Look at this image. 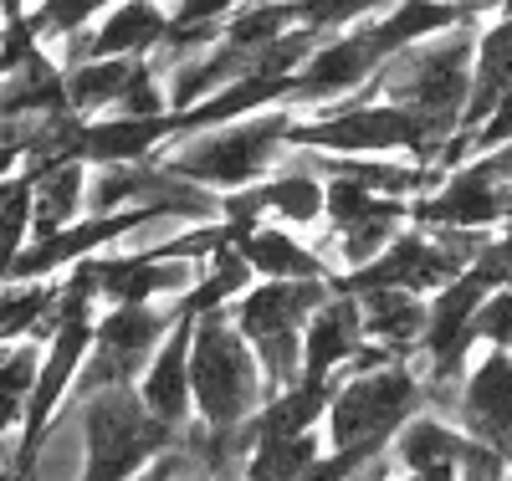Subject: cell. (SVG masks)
Instances as JSON below:
<instances>
[{
    "label": "cell",
    "mask_w": 512,
    "mask_h": 481,
    "mask_svg": "<svg viewBox=\"0 0 512 481\" xmlns=\"http://www.w3.org/2000/svg\"><path fill=\"white\" fill-rule=\"evenodd\" d=\"M139 57H82L67 72V108L77 118H98V113H113L118 93H123V82L128 72H134Z\"/></svg>",
    "instance_id": "obj_20"
},
{
    "label": "cell",
    "mask_w": 512,
    "mask_h": 481,
    "mask_svg": "<svg viewBox=\"0 0 512 481\" xmlns=\"http://www.w3.org/2000/svg\"><path fill=\"white\" fill-rule=\"evenodd\" d=\"M256 195H262V210L282 226H297V231L323 226V169L313 164L308 149L287 144V164L267 169V180H256Z\"/></svg>",
    "instance_id": "obj_14"
},
{
    "label": "cell",
    "mask_w": 512,
    "mask_h": 481,
    "mask_svg": "<svg viewBox=\"0 0 512 481\" xmlns=\"http://www.w3.org/2000/svg\"><path fill=\"white\" fill-rule=\"evenodd\" d=\"M477 31H482V16L415 41V47L395 52L390 62L374 72V82L364 87V93L410 108L415 118L431 123L441 139H451L461 128V113H466V93H472Z\"/></svg>",
    "instance_id": "obj_1"
},
{
    "label": "cell",
    "mask_w": 512,
    "mask_h": 481,
    "mask_svg": "<svg viewBox=\"0 0 512 481\" xmlns=\"http://www.w3.org/2000/svg\"><path fill=\"white\" fill-rule=\"evenodd\" d=\"M175 481H210V476H205V471L195 466V456H190V461L180 466V476H175Z\"/></svg>",
    "instance_id": "obj_28"
},
{
    "label": "cell",
    "mask_w": 512,
    "mask_h": 481,
    "mask_svg": "<svg viewBox=\"0 0 512 481\" xmlns=\"http://www.w3.org/2000/svg\"><path fill=\"white\" fill-rule=\"evenodd\" d=\"M287 144L318 149V154H410L415 164H436L446 139L410 108H400L390 98L354 93L349 103H333V108L297 118Z\"/></svg>",
    "instance_id": "obj_3"
},
{
    "label": "cell",
    "mask_w": 512,
    "mask_h": 481,
    "mask_svg": "<svg viewBox=\"0 0 512 481\" xmlns=\"http://www.w3.org/2000/svg\"><path fill=\"white\" fill-rule=\"evenodd\" d=\"M26 6H31V0H0V21H6V16H26Z\"/></svg>",
    "instance_id": "obj_27"
},
{
    "label": "cell",
    "mask_w": 512,
    "mask_h": 481,
    "mask_svg": "<svg viewBox=\"0 0 512 481\" xmlns=\"http://www.w3.org/2000/svg\"><path fill=\"white\" fill-rule=\"evenodd\" d=\"M31 174V241L52 236L88 215V164L82 159H41Z\"/></svg>",
    "instance_id": "obj_15"
},
{
    "label": "cell",
    "mask_w": 512,
    "mask_h": 481,
    "mask_svg": "<svg viewBox=\"0 0 512 481\" xmlns=\"http://www.w3.org/2000/svg\"><path fill=\"white\" fill-rule=\"evenodd\" d=\"M175 139V113L164 118H128V113H98L77 128V159L82 164H144Z\"/></svg>",
    "instance_id": "obj_12"
},
{
    "label": "cell",
    "mask_w": 512,
    "mask_h": 481,
    "mask_svg": "<svg viewBox=\"0 0 512 481\" xmlns=\"http://www.w3.org/2000/svg\"><path fill=\"white\" fill-rule=\"evenodd\" d=\"M11 72V47H6V21H0V77Z\"/></svg>",
    "instance_id": "obj_29"
},
{
    "label": "cell",
    "mask_w": 512,
    "mask_h": 481,
    "mask_svg": "<svg viewBox=\"0 0 512 481\" xmlns=\"http://www.w3.org/2000/svg\"><path fill=\"white\" fill-rule=\"evenodd\" d=\"M210 481H246V476H236V471H221V476H210Z\"/></svg>",
    "instance_id": "obj_30"
},
{
    "label": "cell",
    "mask_w": 512,
    "mask_h": 481,
    "mask_svg": "<svg viewBox=\"0 0 512 481\" xmlns=\"http://www.w3.org/2000/svg\"><path fill=\"white\" fill-rule=\"evenodd\" d=\"M354 297H359L364 338L369 343H384L395 359H410L415 348H420V333H425V302H420V292H405V287H364Z\"/></svg>",
    "instance_id": "obj_17"
},
{
    "label": "cell",
    "mask_w": 512,
    "mask_h": 481,
    "mask_svg": "<svg viewBox=\"0 0 512 481\" xmlns=\"http://www.w3.org/2000/svg\"><path fill=\"white\" fill-rule=\"evenodd\" d=\"M236 251L251 261L256 277H277V282H328L333 267L323 261V251L303 246L282 226H256L251 236L236 241Z\"/></svg>",
    "instance_id": "obj_18"
},
{
    "label": "cell",
    "mask_w": 512,
    "mask_h": 481,
    "mask_svg": "<svg viewBox=\"0 0 512 481\" xmlns=\"http://www.w3.org/2000/svg\"><path fill=\"white\" fill-rule=\"evenodd\" d=\"M497 481H502V476H497Z\"/></svg>",
    "instance_id": "obj_33"
},
{
    "label": "cell",
    "mask_w": 512,
    "mask_h": 481,
    "mask_svg": "<svg viewBox=\"0 0 512 481\" xmlns=\"http://www.w3.org/2000/svg\"><path fill=\"white\" fill-rule=\"evenodd\" d=\"M190 338H195V318L180 313V323L164 333V343L154 348V359L134 379L144 410L154 420H164L169 430H185L190 415H195V400H190Z\"/></svg>",
    "instance_id": "obj_11"
},
{
    "label": "cell",
    "mask_w": 512,
    "mask_h": 481,
    "mask_svg": "<svg viewBox=\"0 0 512 481\" xmlns=\"http://www.w3.org/2000/svg\"><path fill=\"white\" fill-rule=\"evenodd\" d=\"M93 282L103 302H159V297H185L200 277L195 261L185 256H154V251H123V256H88Z\"/></svg>",
    "instance_id": "obj_8"
},
{
    "label": "cell",
    "mask_w": 512,
    "mask_h": 481,
    "mask_svg": "<svg viewBox=\"0 0 512 481\" xmlns=\"http://www.w3.org/2000/svg\"><path fill=\"white\" fill-rule=\"evenodd\" d=\"M52 113H72L67 108V72L47 47H36L21 67H11L0 77V123L52 118Z\"/></svg>",
    "instance_id": "obj_16"
},
{
    "label": "cell",
    "mask_w": 512,
    "mask_h": 481,
    "mask_svg": "<svg viewBox=\"0 0 512 481\" xmlns=\"http://www.w3.org/2000/svg\"><path fill=\"white\" fill-rule=\"evenodd\" d=\"M359 343H364L359 297L333 287V292L318 302V313L303 323V374H308V379L344 374V364L359 354Z\"/></svg>",
    "instance_id": "obj_13"
},
{
    "label": "cell",
    "mask_w": 512,
    "mask_h": 481,
    "mask_svg": "<svg viewBox=\"0 0 512 481\" xmlns=\"http://www.w3.org/2000/svg\"><path fill=\"white\" fill-rule=\"evenodd\" d=\"M472 338L477 343L487 338L492 348H512V282H502L482 297V308L472 318Z\"/></svg>",
    "instance_id": "obj_25"
},
{
    "label": "cell",
    "mask_w": 512,
    "mask_h": 481,
    "mask_svg": "<svg viewBox=\"0 0 512 481\" xmlns=\"http://www.w3.org/2000/svg\"><path fill=\"white\" fill-rule=\"evenodd\" d=\"M333 292V277L328 282H277V277H262L251 282L236 308H231V323L256 343V338H277V333H303V323L318 313V302Z\"/></svg>",
    "instance_id": "obj_10"
},
{
    "label": "cell",
    "mask_w": 512,
    "mask_h": 481,
    "mask_svg": "<svg viewBox=\"0 0 512 481\" xmlns=\"http://www.w3.org/2000/svg\"><path fill=\"white\" fill-rule=\"evenodd\" d=\"M425 410V379L410 369V359H390L379 369L338 374L328 400V451L338 446H390L395 430Z\"/></svg>",
    "instance_id": "obj_6"
},
{
    "label": "cell",
    "mask_w": 512,
    "mask_h": 481,
    "mask_svg": "<svg viewBox=\"0 0 512 481\" xmlns=\"http://www.w3.org/2000/svg\"><path fill=\"white\" fill-rule=\"evenodd\" d=\"M190 400L200 425H246L256 410L267 405V379L256 364V348L246 333L231 323L226 308L200 313L195 338H190Z\"/></svg>",
    "instance_id": "obj_4"
},
{
    "label": "cell",
    "mask_w": 512,
    "mask_h": 481,
    "mask_svg": "<svg viewBox=\"0 0 512 481\" xmlns=\"http://www.w3.org/2000/svg\"><path fill=\"white\" fill-rule=\"evenodd\" d=\"M21 169H26V149L0 139V180H11V174H21Z\"/></svg>",
    "instance_id": "obj_26"
},
{
    "label": "cell",
    "mask_w": 512,
    "mask_h": 481,
    "mask_svg": "<svg viewBox=\"0 0 512 481\" xmlns=\"http://www.w3.org/2000/svg\"><path fill=\"white\" fill-rule=\"evenodd\" d=\"M410 215L425 231H492L497 221H507V180H492L487 164L472 159L451 169V180L425 190Z\"/></svg>",
    "instance_id": "obj_7"
},
{
    "label": "cell",
    "mask_w": 512,
    "mask_h": 481,
    "mask_svg": "<svg viewBox=\"0 0 512 481\" xmlns=\"http://www.w3.org/2000/svg\"><path fill=\"white\" fill-rule=\"evenodd\" d=\"M31 241V174H11L0 180V282L11 277V261Z\"/></svg>",
    "instance_id": "obj_22"
},
{
    "label": "cell",
    "mask_w": 512,
    "mask_h": 481,
    "mask_svg": "<svg viewBox=\"0 0 512 481\" xmlns=\"http://www.w3.org/2000/svg\"><path fill=\"white\" fill-rule=\"evenodd\" d=\"M390 6L395 0H292V21L318 36H333V31H349L379 11H390Z\"/></svg>",
    "instance_id": "obj_24"
},
{
    "label": "cell",
    "mask_w": 512,
    "mask_h": 481,
    "mask_svg": "<svg viewBox=\"0 0 512 481\" xmlns=\"http://www.w3.org/2000/svg\"><path fill=\"white\" fill-rule=\"evenodd\" d=\"M400 481H420V476H410V471H405V476H400Z\"/></svg>",
    "instance_id": "obj_31"
},
{
    "label": "cell",
    "mask_w": 512,
    "mask_h": 481,
    "mask_svg": "<svg viewBox=\"0 0 512 481\" xmlns=\"http://www.w3.org/2000/svg\"><path fill=\"white\" fill-rule=\"evenodd\" d=\"M466 446H472V435H466V430L446 425V420L431 415V410H415V415L395 430L390 456H395V466H405V471H425V466H436V461H456Z\"/></svg>",
    "instance_id": "obj_19"
},
{
    "label": "cell",
    "mask_w": 512,
    "mask_h": 481,
    "mask_svg": "<svg viewBox=\"0 0 512 481\" xmlns=\"http://www.w3.org/2000/svg\"><path fill=\"white\" fill-rule=\"evenodd\" d=\"M507 476H512V451H507Z\"/></svg>",
    "instance_id": "obj_32"
},
{
    "label": "cell",
    "mask_w": 512,
    "mask_h": 481,
    "mask_svg": "<svg viewBox=\"0 0 512 481\" xmlns=\"http://www.w3.org/2000/svg\"><path fill=\"white\" fill-rule=\"evenodd\" d=\"M456 420L466 425V435L492 451H512V354L492 348L482 364L466 369L461 395H456Z\"/></svg>",
    "instance_id": "obj_9"
},
{
    "label": "cell",
    "mask_w": 512,
    "mask_h": 481,
    "mask_svg": "<svg viewBox=\"0 0 512 481\" xmlns=\"http://www.w3.org/2000/svg\"><path fill=\"white\" fill-rule=\"evenodd\" d=\"M77 425H82V451H88L82 481H128L154 456L180 446V430L154 420L134 384H108L93 389L88 400H77Z\"/></svg>",
    "instance_id": "obj_5"
},
{
    "label": "cell",
    "mask_w": 512,
    "mask_h": 481,
    "mask_svg": "<svg viewBox=\"0 0 512 481\" xmlns=\"http://www.w3.org/2000/svg\"><path fill=\"white\" fill-rule=\"evenodd\" d=\"M108 6H113V0H31V6H26V26L36 31L41 47H57V41L88 31Z\"/></svg>",
    "instance_id": "obj_21"
},
{
    "label": "cell",
    "mask_w": 512,
    "mask_h": 481,
    "mask_svg": "<svg viewBox=\"0 0 512 481\" xmlns=\"http://www.w3.org/2000/svg\"><path fill=\"white\" fill-rule=\"evenodd\" d=\"M292 123H297V108L277 103V108H262V113H246V118H231V123L195 128V134L169 139L154 154V164H164L169 174L195 180V185L216 190V195H231V190L256 185L287 154Z\"/></svg>",
    "instance_id": "obj_2"
},
{
    "label": "cell",
    "mask_w": 512,
    "mask_h": 481,
    "mask_svg": "<svg viewBox=\"0 0 512 481\" xmlns=\"http://www.w3.org/2000/svg\"><path fill=\"white\" fill-rule=\"evenodd\" d=\"M400 221H405V215H364V221H354L344 231H328L333 236V261L344 272L364 267V261H374L384 246L400 236Z\"/></svg>",
    "instance_id": "obj_23"
}]
</instances>
